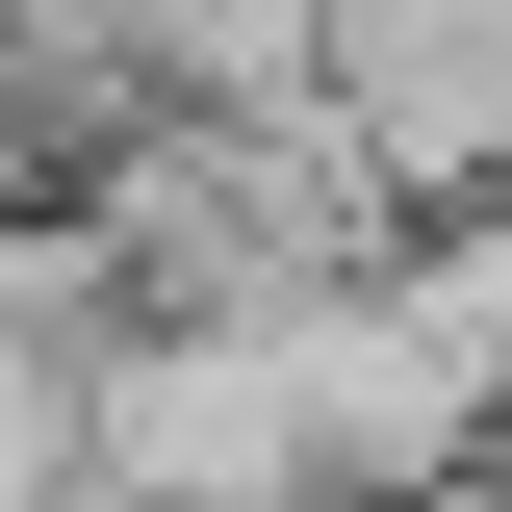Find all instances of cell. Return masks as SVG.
<instances>
[{
    "instance_id": "obj_1",
    "label": "cell",
    "mask_w": 512,
    "mask_h": 512,
    "mask_svg": "<svg viewBox=\"0 0 512 512\" xmlns=\"http://www.w3.org/2000/svg\"><path fill=\"white\" fill-rule=\"evenodd\" d=\"M308 103L410 231L512 205V0H308Z\"/></svg>"
},
{
    "instance_id": "obj_2",
    "label": "cell",
    "mask_w": 512,
    "mask_h": 512,
    "mask_svg": "<svg viewBox=\"0 0 512 512\" xmlns=\"http://www.w3.org/2000/svg\"><path fill=\"white\" fill-rule=\"evenodd\" d=\"M77 384H103L77 333H26V308H0V512H77Z\"/></svg>"
},
{
    "instance_id": "obj_3",
    "label": "cell",
    "mask_w": 512,
    "mask_h": 512,
    "mask_svg": "<svg viewBox=\"0 0 512 512\" xmlns=\"http://www.w3.org/2000/svg\"><path fill=\"white\" fill-rule=\"evenodd\" d=\"M410 256H436L461 308H487V359H512V205H487V231H410Z\"/></svg>"
}]
</instances>
